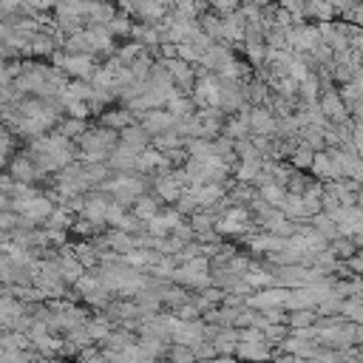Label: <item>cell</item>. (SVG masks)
<instances>
[{"mask_svg": "<svg viewBox=\"0 0 363 363\" xmlns=\"http://www.w3.org/2000/svg\"><path fill=\"white\" fill-rule=\"evenodd\" d=\"M34 173H37V170H34V159H23V156H20V159L11 162V179H14V182H31Z\"/></svg>", "mask_w": 363, "mask_h": 363, "instance_id": "6da1fadb", "label": "cell"}, {"mask_svg": "<svg viewBox=\"0 0 363 363\" xmlns=\"http://www.w3.org/2000/svg\"><path fill=\"white\" fill-rule=\"evenodd\" d=\"M65 71L85 77V74H91V60L88 57H71V60H65Z\"/></svg>", "mask_w": 363, "mask_h": 363, "instance_id": "7a4b0ae2", "label": "cell"}, {"mask_svg": "<svg viewBox=\"0 0 363 363\" xmlns=\"http://www.w3.org/2000/svg\"><path fill=\"white\" fill-rule=\"evenodd\" d=\"M170 113H164V111H153V113H147V119H145V128L147 130H162V128H167L170 125Z\"/></svg>", "mask_w": 363, "mask_h": 363, "instance_id": "3957f363", "label": "cell"}, {"mask_svg": "<svg viewBox=\"0 0 363 363\" xmlns=\"http://www.w3.org/2000/svg\"><path fill=\"white\" fill-rule=\"evenodd\" d=\"M224 230H230V233H235V230H244V224H247V216H244V210H230L227 216H224Z\"/></svg>", "mask_w": 363, "mask_h": 363, "instance_id": "277c9868", "label": "cell"}, {"mask_svg": "<svg viewBox=\"0 0 363 363\" xmlns=\"http://www.w3.org/2000/svg\"><path fill=\"white\" fill-rule=\"evenodd\" d=\"M0 363H28V354L23 349H3L0 352Z\"/></svg>", "mask_w": 363, "mask_h": 363, "instance_id": "5b68a950", "label": "cell"}, {"mask_svg": "<svg viewBox=\"0 0 363 363\" xmlns=\"http://www.w3.org/2000/svg\"><path fill=\"white\" fill-rule=\"evenodd\" d=\"M136 213H139L142 218H153V216H156V204H153L150 199H139V207H136Z\"/></svg>", "mask_w": 363, "mask_h": 363, "instance_id": "8992f818", "label": "cell"}, {"mask_svg": "<svg viewBox=\"0 0 363 363\" xmlns=\"http://www.w3.org/2000/svg\"><path fill=\"white\" fill-rule=\"evenodd\" d=\"M17 221H20V218H17L14 213H9V210H3V213H0V233H3V230H11V227H14Z\"/></svg>", "mask_w": 363, "mask_h": 363, "instance_id": "52a82bcc", "label": "cell"}, {"mask_svg": "<svg viewBox=\"0 0 363 363\" xmlns=\"http://www.w3.org/2000/svg\"><path fill=\"white\" fill-rule=\"evenodd\" d=\"M173 360H176V363H190V360H193V352H187V349L179 346V349L173 352Z\"/></svg>", "mask_w": 363, "mask_h": 363, "instance_id": "ba28073f", "label": "cell"}]
</instances>
